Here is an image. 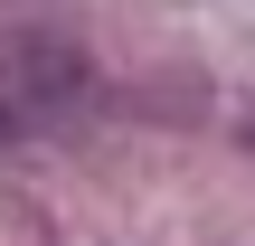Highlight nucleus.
Masks as SVG:
<instances>
[{
  "instance_id": "f257e3e1",
  "label": "nucleus",
  "mask_w": 255,
  "mask_h": 246,
  "mask_svg": "<svg viewBox=\"0 0 255 246\" xmlns=\"http://www.w3.org/2000/svg\"><path fill=\"white\" fill-rule=\"evenodd\" d=\"M0 104H9L19 123H66V114L85 104V57H76L57 28H28V38L9 47V85H0Z\"/></svg>"
},
{
  "instance_id": "f03ea898",
  "label": "nucleus",
  "mask_w": 255,
  "mask_h": 246,
  "mask_svg": "<svg viewBox=\"0 0 255 246\" xmlns=\"http://www.w3.org/2000/svg\"><path fill=\"white\" fill-rule=\"evenodd\" d=\"M246 142H255V114H246Z\"/></svg>"
}]
</instances>
